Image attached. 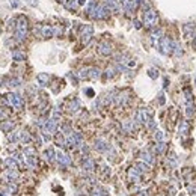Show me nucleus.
<instances>
[{
  "label": "nucleus",
  "instance_id": "nucleus-1",
  "mask_svg": "<svg viewBox=\"0 0 196 196\" xmlns=\"http://www.w3.org/2000/svg\"><path fill=\"white\" fill-rule=\"evenodd\" d=\"M145 21L148 23V24H153V23L155 21V14H154V11H148V12H146V15H145Z\"/></svg>",
  "mask_w": 196,
  "mask_h": 196
},
{
  "label": "nucleus",
  "instance_id": "nucleus-2",
  "mask_svg": "<svg viewBox=\"0 0 196 196\" xmlns=\"http://www.w3.org/2000/svg\"><path fill=\"white\" fill-rule=\"evenodd\" d=\"M11 101H12V104H14V106H21L20 98H18V97H15V95H11Z\"/></svg>",
  "mask_w": 196,
  "mask_h": 196
},
{
  "label": "nucleus",
  "instance_id": "nucleus-3",
  "mask_svg": "<svg viewBox=\"0 0 196 196\" xmlns=\"http://www.w3.org/2000/svg\"><path fill=\"white\" fill-rule=\"evenodd\" d=\"M59 160H60V163H63V164H69V158H68L66 155L60 154V153H59Z\"/></svg>",
  "mask_w": 196,
  "mask_h": 196
}]
</instances>
